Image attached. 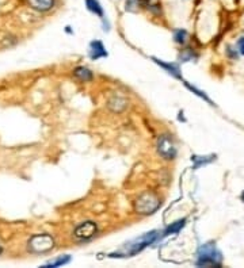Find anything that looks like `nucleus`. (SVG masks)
Here are the masks:
<instances>
[{
	"mask_svg": "<svg viewBox=\"0 0 244 268\" xmlns=\"http://www.w3.org/2000/svg\"><path fill=\"white\" fill-rule=\"evenodd\" d=\"M174 39L178 44H185L188 39V31L186 30H176L174 33Z\"/></svg>",
	"mask_w": 244,
	"mask_h": 268,
	"instance_id": "obj_14",
	"label": "nucleus"
},
{
	"mask_svg": "<svg viewBox=\"0 0 244 268\" xmlns=\"http://www.w3.org/2000/svg\"><path fill=\"white\" fill-rule=\"evenodd\" d=\"M69 262H71V257L69 256L58 257L54 262H51L49 264H46L45 267H60V266H64V264H67V263Z\"/></svg>",
	"mask_w": 244,
	"mask_h": 268,
	"instance_id": "obj_15",
	"label": "nucleus"
},
{
	"mask_svg": "<svg viewBox=\"0 0 244 268\" xmlns=\"http://www.w3.org/2000/svg\"><path fill=\"white\" fill-rule=\"evenodd\" d=\"M90 56L92 60H98V58H101V57L108 56V52H106V49H105V46L102 45V42H99V41H94V42H91Z\"/></svg>",
	"mask_w": 244,
	"mask_h": 268,
	"instance_id": "obj_7",
	"label": "nucleus"
},
{
	"mask_svg": "<svg viewBox=\"0 0 244 268\" xmlns=\"http://www.w3.org/2000/svg\"><path fill=\"white\" fill-rule=\"evenodd\" d=\"M75 76L78 79H80L81 81H90L92 80V72H91L88 68L85 67H79L75 69Z\"/></svg>",
	"mask_w": 244,
	"mask_h": 268,
	"instance_id": "obj_11",
	"label": "nucleus"
},
{
	"mask_svg": "<svg viewBox=\"0 0 244 268\" xmlns=\"http://www.w3.org/2000/svg\"><path fill=\"white\" fill-rule=\"evenodd\" d=\"M28 4L37 11L44 12L51 10L53 4H54V0H28Z\"/></svg>",
	"mask_w": 244,
	"mask_h": 268,
	"instance_id": "obj_8",
	"label": "nucleus"
},
{
	"mask_svg": "<svg viewBox=\"0 0 244 268\" xmlns=\"http://www.w3.org/2000/svg\"><path fill=\"white\" fill-rule=\"evenodd\" d=\"M54 246V241L49 235H35L28 240V249L35 253L51 251Z\"/></svg>",
	"mask_w": 244,
	"mask_h": 268,
	"instance_id": "obj_4",
	"label": "nucleus"
},
{
	"mask_svg": "<svg viewBox=\"0 0 244 268\" xmlns=\"http://www.w3.org/2000/svg\"><path fill=\"white\" fill-rule=\"evenodd\" d=\"M85 6L88 8V11L95 14L99 18H103V8L98 0H85Z\"/></svg>",
	"mask_w": 244,
	"mask_h": 268,
	"instance_id": "obj_9",
	"label": "nucleus"
},
{
	"mask_svg": "<svg viewBox=\"0 0 244 268\" xmlns=\"http://www.w3.org/2000/svg\"><path fill=\"white\" fill-rule=\"evenodd\" d=\"M197 266L199 267H220L221 266V253L217 251L215 244H205L199 248Z\"/></svg>",
	"mask_w": 244,
	"mask_h": 268,
	"instance_id": "obj_2",
	"label": "nucleus"
},
{
	"mask_svg": "<svg viewBox=\"0 0 244 268\" xmlns=\"http://www.w3.org/2000/svg\"><path fill=\"white\" fill-rule=\"evenodd\" d=\"M97 233V225L91 221H87V222L80 223L76 226L75 229V237H78L80 240H88L92 236Z\"/></svg>",
	"mask_w": 244,
	"mask_h": 268,
	"instance_id": "obj_6",
	"label": "nucleus"
},
{
	"mask_svg": "<svg viewBox=\"0 0 244 268\" xmlns=\"http://www.w3.org/2000/svg\"><path fill=\"white\" fill-rule=\"evenodd\" d=\"M240 198H242V201L244 202V191H243V192H242V196H240Z\"/></svg>",
	"mask_w": 244,
	"mask_h": 268,
	"instance_id": "obj_17",
	"label": "nucleus"
},
{
	"mask_svg": "<svg viewBox=\"0 0 244 268\" xmlns=\"http://www.w3.org/2000/svg\"><path fill=\"white\" fill-rule=\"evenodd\" d=\"M238 48H239V52H240L242 54H244V37L238 41Z\"/></svg>",
	"mask_w": 244,
	"mask_h": 268,
	"instance_id": "obj_16",
	"label": "nucleus"
},
{
	"mask_svg": "<svg viewBox=\"0 0 244 268\" xmlns=\"http://www.w3.org/2000/svg\"><path fill=\"white\" fill-rule=\"evenodd\" d=\"M191 160H193L194 162V169H197V168H199L201 165H205V164H209V162H212L213 160H216V156H213V155H210V156H193L191 157Z\"/></svg>",
	"mask_w": 244,
	"mask_h": 268,
	"instance_id": "obj_12",
	"label": "nucleus"
},
{
	"mask_svg": "<svg viewBox=\"0 0 244 268\" xmlns=\"http://www.w3.org/2000/svg\"><path fill=\"white\" fill-rule=\"evenodd\" d=\"M137 1H148V0H137Z\"/></svg>",
	"mask_w": 244,
	"mask_h": 268,
	"instance_id": "obj_18",
	"label": "nucleus"
},
{
	"mask_svg": "<svg viewBox=\"0 0 244 268\" xmlns=\"http://www.w3.org/2000/svg\"><path fill=\"white\" fill-rule=\"evenodd\" d=\"M158 239V233L156 232H151V233H147V235L141 236L140 239H137L135 241H131L128 242L122 249H119L118 252L113 253L111 256L117 257V256H133L136 255L137 252L142 251L145 246L151 245L155 240Z\"/></svg>",
	"mask_w": 244,
	"mask_h": 268,
	"instance_id": "obj_1",
	"label": "nucleus"
},
{
	"mask_svg": "<svg viewBox=\"0 0 244 268\" xmlns=\"http://www.w3.org/2000/svg\"><path fill=\"white\" fill-rule=\"evenodd\" d=\"M158 152L164 160H172L176 156V148L170 135H162L158 141Z\"/></svg>",
	"mask_w": 244,
	"mask_h": 268,
	"instance_id": "obj_5",
	"label": "nucleus"
},
{
	"mask_svg": "<svg viewBox=\"0 0 244 268\" xmlns=\"http://www.w3.org/2000/svg\"><path fill=\"white\" fill-rule=\"evenodd\" d=\"M185 222H186V221H185V219H181V221H178V222L172 223V225H171V226H168V228H167V229H165L164 236L174 235V233H178V232H179V230H181L182 228H183V226H185Z\"/></svg>",
	"mask_w": 244,
	"mask_h": 268,
	"instance_id": "obj_13",
	"label": "nucleus"
},
{
	"mask_svg": "<svg viewBox=\"0 0 244 268\" xmlns=\"http://www.w3.org/2000/svg\"><path fill=\"white\" fill-rule=\"evenodd\" d=\"M160 206V199L155 195L154 192H144L142 195L137 198L136 203H135V209L137 213L140 214H152L156 212Z\"/></svg>",
	"mask_w": 244,
	"mask_h": 268,
	"instance_id": "obj_3",
	"label": "nucleus"
},
{
	"mask_svg": "<svg viewBox=\"0 0 244 268\" xmlns=\"http://www.w3.org/2000/svg\"><path fill=\"white\" fill-rule=\"evenodd\" d=\"M0 253H1V245H0Z\"/></svg>",
	"mask_w": 244,
	"mask_h": 268,
	"instance_id": "obj_19",
	"label": "nucleus"
},
{
	"mask_svg": "<svg viewBox=\"0 0 244 268\" xmlns=\"http://www.w3.org/2000/svg\"><path fill=\"white\" fill-rule=\"evenodd\" d=\"M155 61H156V64H159L160 67H163L167 71L168 73H171L172 76H175V78L178 79H182L181 78V73H179V67L176 65V64H167V62H163L162 60H156V58H154Z\"/></svg>",
	"mask_w": 244,
	"mask_h": 268,
	"instance_id": "obj_10",
	"label": "nucleus"
}]
</instances>
